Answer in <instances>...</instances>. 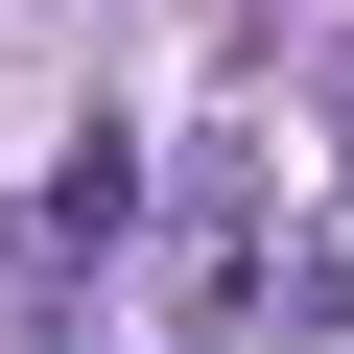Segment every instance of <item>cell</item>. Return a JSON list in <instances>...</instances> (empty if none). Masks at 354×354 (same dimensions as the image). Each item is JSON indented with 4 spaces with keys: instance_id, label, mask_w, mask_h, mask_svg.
Here are the masks:
<instances>
[]
</instances>
